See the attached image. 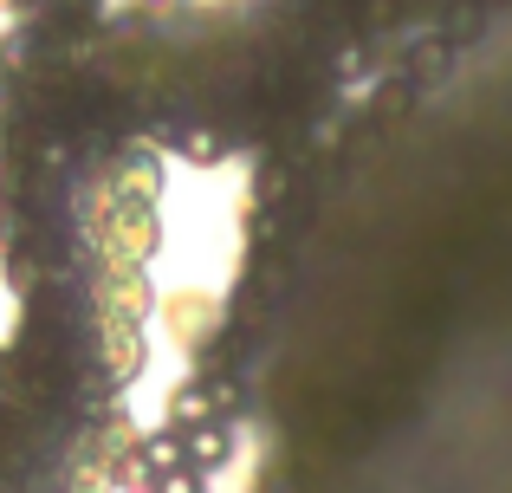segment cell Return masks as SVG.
Here are the masks:
<instances>
[{"mask_svg":"<svg viewBox=\"0 0 512 493\" xmlns=\"http://www.w3.org/2000/svg\"><path fill=\"white\" fill-rule=\"evenodd\" d=\"M85 234H91V260H98V273H150L156 253H163V241H169L163 208L117 202L98 176H91V189H85Z\"/></svg>","mask_w":512,"mask_h":493,"instance_id":"cell-1","label":"cell"},{"mask_svg":"<svg viewBox=\"0 0 512 493\" xmlns=\"http://www.w3.org/2000/svg\"><path fill=\"white\" fill-rule=\"evenodd\" d=\"M98 182L117 195V202H137V208H163L169 202V182H175V163L163 143H117V156L98 169Z\"/></svg>","mask_w":512,"mask_h":493,"instance_id":"cell-2","label":"cell"},{"mask_svg":"<svg viewBox=\"0 0 512 493\" xmlns=\"http://www.w3.org/2000/svg\"><path fill=\"white\" fill-rule=\"evenodd\" d=\"M98 325V370L111 390H124L130 377L143 370V351H150V325H137V318H91Z\"/></svg>","mask_w":512,"mask_h":493,"instance_id":"cell-3","label":"cell"}]
</instances>
